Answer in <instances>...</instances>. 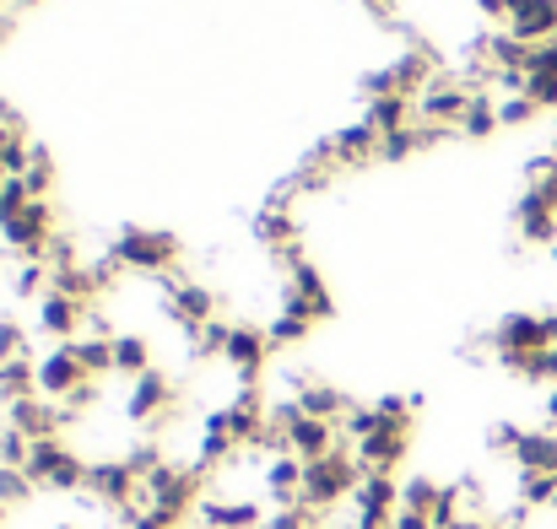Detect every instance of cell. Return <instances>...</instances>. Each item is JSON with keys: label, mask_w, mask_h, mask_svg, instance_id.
Masks as SVG:
<instances>
[{"label": "cell", "mask_w": 557, "mask_h": 529, "mask_svg": "<svg viewBox=\"0 0 557 529\" xmlns=\"http://www.w3.org/2000/svg\"><path fill=\"white\" fill-rule=\"evenodd\" d=\"M358 481H363V465H358V454L342 443L336 454H325V459L304 465V508L325 514V508H336L342 497H352V492H358Z\"/></svg>", "instance_id": "cell-1"}, {"label": "cell", "mask_w": 557, "mask_h": 529, "mask_svg": "<svg viewBox=\"0 0 557 529\" xmlns=\"http://www.w3.org/2000/svg\"><path fill=\"white\" fill-rule=\"evenodd\" d=\"M27 481L33 487H49V492H82L87 487V465L65 449V438H33Z\"/></svg>", "instance_id": "cell-2"}, {"label": "cell", "mask_w": 557, "mask_h": 529, "mask_svg": "<svg viewBox=\"0 0 557 529\" xmlns=\"http://www.w3.org/2000/svg\"><path fill=\"white\" fill-rule=\"evenodd\" d=\"M174 254H180V238H169V232H147V227H125V232L114 238V260H120L125 270H147V276H169V265H174Z\"/></svg>", "instance_id": "cell-3"}, {"label": "cell", "mask_w": 557, "mask_h": 529, "mask_svg": "<svg viewBox=\"0 0 557 529\" xmlns=\"http://www.w3.org/2000/svg\"><path fill=\"white\" fill-rule=\"evenodd\" d=\"M82 492H92L98 503H109V508H120L125 519L141 508V476L125 465V459H103V465H87V487Z\"/></svg>", "instance_id": "cell-4"}, {"label": "cell", "mask_w": 557, "mask_h": 529, "mask_svg": "<svg viewBox=\"0 0 557 529\" xmlns=\"http://www.w3.org/2000/svg\"><path fill=\"white\" fill-rule=\"evenodd\" d=\"M493 347L504 352H547L557 347V314H509L493 330Z\"/></svg>", "instance_id": "cell-5"}, {"label": "cell", "mask_w": 557, "mask_h": 529, "mask_svg": "<svg viewBox=\"0 0 557 529\" xmlns=\"http://www.w3.org/2000/svg\"><path fill=\"white\" fill-rule=\"evenodd\" d=\"M33 378H38V394L60 405V400H71V394L87 383V367L76 362L71 341H65V347H54V352H44L38 362H33Z\"/></svg>", "instance_id": "cell-6"}, {"label": "cell", "mask_w": 557, "mask_h": 529, "mask_svg": "<svg viewBox=\"0 0 557 529\" xmlns=\"http://www.w3.org/2000/svg\"><path fill=\"white\" fill-rule=\"evenodd\" d=\"M406 449H411V427H389V421L379 432H369L363 443H352L363 476H395V465L406 459Z\"/></svg>", "instance_id": "cell-7"}, {"label": "cell", "mask_w": 557, "mask_h": 529, "mask_svg": "<svg viewBox=\"0 0 557 529\" xmlns=\"http://www.w3.org/2000/svg\"><path fill=\"white\" fill-rule=\"evenodd\" d=\"M352 508H358V525L389 529V519L400 514V481L395 476H363L358 492H352Z\"/></svg>", "instance_id": "cell-8"}, {"label": "cell", "mask_w": 557, "mask_h": 529, "mask_svg": "<svg viewBox=\"0 0 557 529\" xmlns=\"http://www.w3.org/2000/svg\"><path fill=\"white\" fill-rule=\"evenodd\" d=\"M38 330H44L54 347L76 341V330H87V303H76V298H65V292H44V298H38Z\"/></svg>", "instance_id": "cell-9"}, {"label": "cell", "mask_w": 557, "mask_h": 529, "mask_svg": "<svg viewBox=\"0 0 557 529\" xmlns=\"http://www.w3.org/2000/svg\"><path fill=\"white\" fill-rule=\"evenodd\" d=\"M174 400H180V394H174V378L152 367V373H141V378L131 383V400H125V411H131L136 421H163V416L174 411Z\"/></svg>", "instance_id": "cell-10"}, {"label": "cell", "mask_w": 557, "mask_h": 529, "mask_svg": "<svg viewBox=\"0 0 557 529\" xmlns=\"http://www.w3.org/2000/svg\"><path fill=\"white\" fill-rule=\"evenodd\" d=\"M336 449H342V432H336V421L298 416V421L287 427V454H298L304 465H314V459H325V454H336Z\"/></svg>", "instance_id": "cell-11"}, {"label": "cell", "mask_w": 557, "mask_h": 529, "mask_svg": "<svg viewBox=\"0 0 557 529\" xmlns=\"http://www.w3.org/2000/svg\"><path fill=\"white\" fill-rule=\"evenodd\" d=\"M265 356H271V341H265V330H255V325H233V341H227V352L222 362L244 378V383H255L260 378V367H265Z\"/></svg>", "instance_id": "cell-12"}, {"label": "cell", "mask_w": 557, "mask_h": 529, "mask_svg": "<svg viewBox=\"0 0 557 529\" xmlns=\"http://www.w3.org/2000/svg\"><path fill=\"white\" fill-rule=\"evenodd\" d=\"M265 492L276 508H298L304 503V459L298 454H276L265 465Z\"/></svg>", "instance_id": "cell-13"}, {"label": "cell", "mask_w": 557, "mask_h": 529, "mask_svg": "<svg viewBox=\"0 0 557 529\" xmlns=\"http://www.w3.org/2000/svg\"><path fill=\"white\" fill-rule=\"evenodd\" d=\"M298 411L304 416H320V421H336L342 427V416L352 411V400L342 394V389H331V383H314V378H298Z\"/></svg>", "instance_id": "cell-14"}, {"label": "cell", "mask_w": 557, "mask_h": 529, "mask_svg": "<svg viewBox=\"0 0 557 529\" xmlns=\"http://www.w3.org/2000/svg\"><path fill=\"white\" fill-rule=\"evenodd\" d=\"M369 119L379 136H395V130H411V119H417V98H406V92H384V98H369Z\"/></svg>", "instance_id": "cell-15"}, {"label": "cell", "mask_w": 557, "mask_h": 529, "mask_svg": "<svg viewBox=\"0 0 557 529\" xmlns=\"http://www.w3.org/2000/svg\"><path fill=\"white\" fill-rule=\"evenodd\" d=\"M331 152H336V168H363L369 158H379V130H373L369 119H358V125H347L331 141Z\"/></svg>", "instance_id": "cell-16"}, {"label": "cell", "mask_w": 557, "mask_h": 529, "mask_svg": "<svg viewBox=\"0 0 557 529\" xmlns=\"http://www.w3.org/2000/svg\"><path fill=\"white\" fill-rule=\"evenodd\" d=\"M520 232H525L531 243H553L557 238V205L542 189H525V194H520Z\"/></svg>", "instance_id": "cell-17"}, {"label": "cell", "mask_w": 557, "mask_h": 529, "mask_svg": "<svg viewBox=\"0 0 557 529\" xmlns=\"http://www.w3.org/2000/svg\"><path fill=\"white\" fill-rule=\"evenodd\" d=\"M195 514H200L206 529H260L265 525L260 503H200Z\"/></svg>", "instance_id": "cell-18"}, {"label": "cell", "mask_w": 557, "mask_h": 529, "mask_svg": "<svg viewBox=\"0 0 557 529\" xmlns=\"http://www.w3.org/2000/svg\"><path fill=\"white\" fill-rule=\"evenodd\" d=\"M504 119H498V98L493 92H471V109H466V119H460V136H471V141H482V136H493Z\"/></svg>", "instance_id": "cell-19"}, {"label": "cell", "mask_w": 557, "mask_h": 529, "mask_svg": "<svg viewBox=\"0 0 557 529\" xmlns=\"http://www.w3.org/2000/svg\"><path fill=\"white\" fill-rule=\"evenodd\" d=\"M114 373H125V378L152 373V347H147V336H114Z\"/></svg>", "instance_id": "cell-20"}, {"label": "cell", "mask_w": 557, "mask_h": 529, "mask_svg": "<svg viewBox=\"0 0 557 529\" xmlns=\"http://www.w3.org/2000/svg\"><path fill=\"white\" fill-rule=\"evenodd\" d=\"M71 352H76V362L87 367V378L114 373V341H103V336H76V341H71Z\"/></svg>", "instance_id": "cell-21"}, {"label": "cell", "mask_w": 557, "mask_h": 529, "mask_svg": "<svg viewBox=\"0 0 557 529\" xmlns=\"http://www.w3.org/2000/svg\"><path fill=\"white\" fill-rule=\"evenodd\" d=\"M309 330H314V325H309L304 314H287V308H282V314L265 325V341H271V352H276V347H298Z\"/></svg>", "instance_id": "cell-22"}, {"label": "cell", "mask_w": 557, "mask_h": 529, "mask_svg": "<svg viewBox=\"0 0 557 529\" xmlns=\"http://www.w3.org/2000/svg\"><path fill=\"white\" fill-rule=\"evenodd\" d=\"M438 497H444V487L428 481V476H411V481L400 487V508H411V514H433Z\"/></svg>", "instance_id": "cell-23"}, {"label": "cell", "mask_w": 557, "mask_h": 529, "mask_svg": "<svg viewBox=\"0 0 557 529\" xmlns=\"http://www.w3.org/2000/svg\"><path fill=\"white\" fill-rule=\"evenodd\" d=\"M411 152H422L417 130H395V136H379V158H384V163H406Z\"/></svg>", "instance_id": "cell-24"}, {"label": "cell", "mask_w": 557, "mask_h": 529, "mask_svg": "<svg viewBox=\"0 0 557 529\" xmlns=\"http://www.w3.org/2000/svg\"><path fill=\"white\" fill-rule=\"evenodd\" d=\"M33 497V481H27V470H0V508L11 514L16 503H27Z\"/></svg>", "instance_id": "cell-25"}, {"label": "cell", "mask_w": 557, "mask_h": 529, "mask_svg": "<svg viewBox=\"0 0 557 529\" xmlns=\"http://www.w3.org/2000/svg\"><path fill=\"white\" fill-rule=\"evenodd\" d=\"M536 114H542V109H536L525 92H509V98H498V119H504V125H525V119H536Z\"/></svg>", "instance_id": "cell-26"}, {"label": "cell", "mask_w": 557, "mask_h": 529, "mask_svg": "<svg viewBox=\"0 0 557 529\" xmlns=\"http://www.w3.org/2000/svg\"><path fill=\"white\" fill-rule=\"evenodd\" d=\"M27 356V330L16 319H0V362H22Z\"/></svg>", "instance_id": "cell-27"}, {"label": "cell", "mask_w": 557, "mask_h": 529, "mask_svg": "<svg viewBox=\"0 0 557 529\" xmlns=\"http://www.w3.org/2000/svg\"><path fill=\"white\" fill-rule=\"evenodd\" d=\"M265 529H320V525H314V508L298 503V508H276V514L265 519Z\"/></svg>", "instance_id": "cell-28"}, {"label": "cell", "mask_w": 557, "mask_h": 529, "mask_svg": "<svg viewBox=\"0 0 557 529\" xmlns=\"http://www.w3.org/2000/svg\"><path fill=\"white\" fill-rule=\"evenodd\" d=\"M525 98L536 103V109H557V76H525Z\"/></svg>", "instance_id": "cell-29"}, {"label": "cell", "mask_w": 557, "mask_h": 529, "mask_svg": "<svg viewBox=\"0 0 557 529\" xmlns=\"http://www.w3.org/2000/svg\"><path fill=\"white\" fill-rule=\"evenodd\" d=\"M531 71H536V76H557V38L531 49Z\"/></svg>", "instance_id": "cell-30"}, {"label": "cell", "mask_w": 557, "mask_h": 529, "mask_svg": "<svg viewBox=\"0 0 557 529\" xmlns=\"http://www.w3.org/2000/svg\"><path fill=\"white\" fill-rule=\"evenodd\" d=\"M389 529H433V519H428V514H411V508H400V514L389 519Z\"/></svg>", "instance_id": "cell-31"}, {"label": "cell", "mask_w": 557, "mask_h": 529, "mask_svg": "<svg viewBox=\"0 0 557 529\" xmlns=\"http://www.w3.org/2000/svg\"><path fill=\"white\" fill-rule=\"evenodd\" d=\"M476 5H482L487 16H504V22H509V5H504V0H476Z\"/></svg>", "instance_id": "cell-32"}, {"label": "cell", "mask_w": 557, "mask_h": 529, "mask_svg": "<svg viewBox=\"0 0 557 529\" xmlns=\"http://www.w3.org/2000/svg\"><path fill=\"white\" fill-rule=\"evenodd\" d=\"M547 421H553V432H557V383H553V394H547Z\"/></svg>", "instance_id": "cell-33"}, {"label": "cell", "mask_w": 557, "mask_h": 529, "mask_svg": "<svg viewBox=\"0 0 557 529\" xmlns=\"http://www.w3.org/2000/svg\"><path fill=\"white\" fill-rule=\"evenodd\" d=\"M504 5H509V16H520V11H531L536 0H504Z\"/></svg>", "instance_id": "cell-34"}, {"label": "cell", "mask_w": 557, "mask_h": 529, "mask_svg": "<svg viewBox=\"0 0 557 529\" xmlns=\"http://www.w3.org/2000/svg\"><path fill=\"white\" fill-rule=\"evenodd\" d=\"M363 5H369L373 16H384V11H389V5H395V0H363Z\"/></svg>", "instance_id": "cell-35"}, {"label": "cell", "mask_w": 557, "mask_h": 529, "mask_svg": "<svg viewBox=\"0 0 557 529\" xmlns=\"http://www.w3.org/2000/svg\"><path fill=\"white\" fill-rule=\"evenodd\" d=\"M466 529H498V525H487V519H466Z\"/></svg>", "instance_id": "cell-36"}, {"label": "cell", "mask_w": 557, "mask_h": 529, "mask_svg": "<svg viewBox=\"0 0 557 529\" xmlns=\"http://www.w3.org/2000/svg\"><path fill=\"white\" fill-rule=\"evenodd\" d=\"M0 525H5V508H0Z\"/></svg>", "instance_id": "cell-37"}, {"label": "cell", "mask_w": 557, "mask_h": 529, "mask_svg": "<svg viewBox=\"0 0 557 529\" xmlns=\"http://www.w3.org/2000/svg\"><path fill=\"white\" fill-rule=\"evenodd\" d=\"M60 529H71V525H60Z\"/></svg>", "instance_id": "cell-38"}, {"label": "cell", "mask_w": 557, "mask_h": 529, "mask_svg": "<svg viewBox=\"0 0 557 529\" xmlns=\"http://www.w3.org/2000/svg\"><path fill=\"white\" fill-rule=\"evenodd\" d=\"M0 184H5V178H0Z\"/></svg>", "instance_id": "cell-39"}]
</instances>
